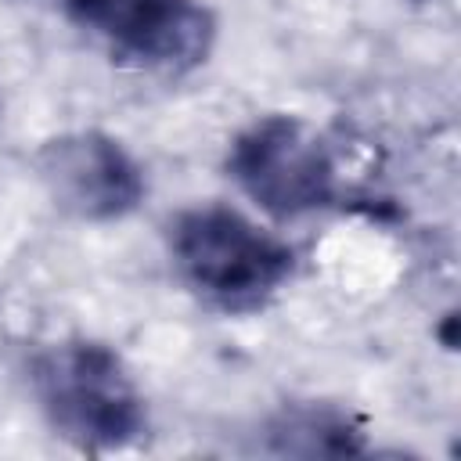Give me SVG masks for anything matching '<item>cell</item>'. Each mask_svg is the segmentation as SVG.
I'll return each instance as SVG.
<instances>
[{
    "label": "cell",
    "mask_w": 461,
    "mask_h": 461,
    "mask_svg": "<svg viewBox=\"0 0 461 461\" xmlns=\"http://www.w3.org/2000/svg\"><path fill=\"white\" fill-rule=\"evenodd\" d=\"M184 281L223 310L263 306L292 274V249L227 205H198L169 227Z\"/></svg>",
    "instance_id": "1"
},
{
    "label": "cell",
    "mask_w": 461,
    "mask_h": 461,
    "mask_svg": "<svg viewBox=\"0 0 461 461\" xmlns=\"http://www.w3.org/2000/svg\"><path fill=\"white\" fill-rule=\"evenodd\" d=\"M65 11L115 54L166 72L205 61L216 36L212 14L198 0H65Z\"/></svg>",
    "instance_id": "4"
},
{
    "label": "cell",
    "mask_w": 461,
    "mask_h": 461,
    "mask_svg": "<svg viewBox=\"0 0 461 461\" xmlns=\"http://www.w3.org/2000/svg\"><path fill=\"white\" fill-rule=\"evenodd\" d=\"M32 385L54 429L79 447H126L148 429L137 385L101 342H61L40 353Z\"/></svg>",
    "instance_id": "2"
},
{
    "label": "cell",
    "mask_w": 461,
    "mask_h": 461,
    "mask_svg": "<svg viewBox=\"0 0 461 461\" xmlns=\"http://www.w3.org/2000/svg\"><path fill=\"white\" fill-rule=\"evenodd\" d=\"M43 180L61 209L83 220H112L144 198L140 166L104 133H68L43 148Z\"/></svg>",
    "instance_id": "5"
},
{
    "label": "cell",
    "mask_w": 461,
    "mask_h": 461,
    "mask_svg": "<svg viewBox=\"0 0 461 461\" xmlns=\"http://www.w3.org/2000/svg\"><path fill=\"white\" fill-rule=\"evenodd\" d=\"M230 176L270 216L313 212L335 194V166L324 144L292 115L252 122L230 148Z\"/></svg>",
    "instance_id": "3"
}]
</instances>
